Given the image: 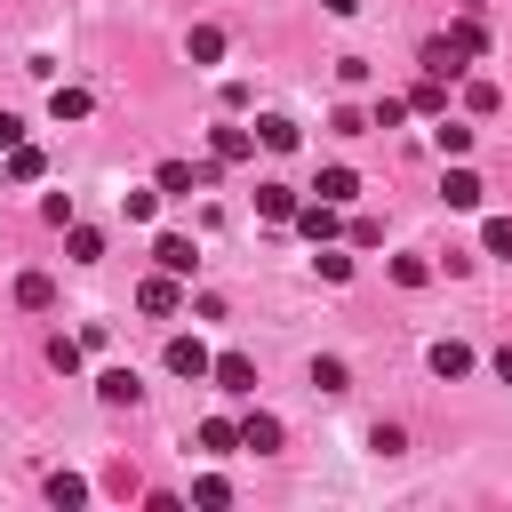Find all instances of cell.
I'll return each instance as SVG.
<instances>
[{"instance_id":"cell-11","label":"cell","mask_w":512,"mask_h":512,"mask_svg":"<svg viewBox=\"0 0 512 512\" xmlns=\"http://www.w3.org/2000/svg\"><path fill=\"white\" fill-rule=\"evenodd\" d=\"M440 200H448V208H480V200H488V184H480L472 168H448V176H440Z\"/></svg>"},{"instance_id":"cell-24","label":"cell","mask_w":512,"mask_h":512,"mask_svg":"<svg viewBox=\"0 0 512 512\" xmlns=\"http://www.w3.org/2000/svg\"><path fill=\"white\" fill-rule=\"evenodd\" d=\"M192 504H200V512H224V504H232V480H224V472H200V480H192Z\"/></svg>"},{"instance_id":"cell-37","label":"cell","mask_w":512,"mask_h":512,"mask_svg":"<svg viewBox=\"0 0 512 512\" xmlns=\"http://www.w3.org/2000/svg\"><path fill=\"white\" fill-rule=\"evenodd\" d=\"M320 8H328V16H352V8H360V0H320Z\"/></svg>"},{"instance_id":"cell-1","label":"cell","mask_w":512,"mask_h":512,"mask_svg":"<svg viewBox=\"0 0 512 512\" xmlns=\"http://www.w3.org/2000/svg\"><path fill=\"white\" fill-rule=\"evenodd\" d=\"M152 184H160V200H192L200 184H216V160H200V168H192V160H160Z\"/></svg>"},{"instance_id":"cell-4","label":"cell","mask_w":512,"mask_h":512,"mask_svg":"<svg viewBox=\"0 0 512 512\" xmlns=\"http://www.w3.org/2000/svg\"><path fill=\"white\" fill-rule=\"evenodd\" d=\"M160 360H168V376H192V384H200V376H208V360H216V352H208V344H200V336H168V352H160Z\"/></svg>"},{"instance_id":"cell-17","label":"cell","mask_w":512,"mask_h":512,"mask_svg":"<svg viewBox=\"0 0 512 512\" xmlns=\"http://www.w3.org/2000/svg\"><path fill=\"white\" fill-rule=\"evenodd\" d=\"M408 112H432V120H440V112H448V80H432V72H424V80L408 88Z\"/></svg>"},{"instance_id":"cell-29","label":"cell","mask_w":512,"mask_h":512,"mask_svg":"<svg viewBox=\"0 0 512 512\" xmlns=\"http://www.w3.org/2000/svg\"><path fill=\"white\" fill-rule=\"evenodd\" d=\"M312 264H320V280H352V256H344L336 240H320V256H312Z\"/></svg>"},{"instance_id":"cell-34","label":"cell","mask_w":512,"mask_h":512,"mask_svg":"<svg viewBox=\"0 0 512 512\" xmlns=\"http://www.w3.org/2000/svg\"><path fill=\"white\" fill-rule=\"evenodd\" d=\"M368 448H376V456H400V448H408V432H400V424H376V432H368Z\"/></svg>"},{"instance_id":"cell-18","label":"cell","mask_w":512,"mask_h":512,"mask_svg":"<svg viewBox=\"0 0 512 512\" xmlns=\"http://www.w3.org/2000/svg\"><path fill=\"white\" fill-rule=\"evenodd\" d=\"M256 144H264V152H296V120L264 112V120H256Z\"/></svg>"},{"instance_id":"cell-14","label":"cell","mask_w":512,"mask_h":512,"mask_svg":"<svg viewBox=\"0 0 512 512\" xmlns=\"http://www.w3.org/2000/svg\"><path fill=\"white\" fill-rule=\"evenodd\" d=\"M184 56H192V64H216V56H224V24H192V32H184Z\"/></svg>"},{"instance_id":"cell-35","label":"cell","mask_w":512,"mask_h":512,"mask_svg":"<svg viewBox=\"0 0 512 512\" xmlns=\"http://www.w3.org/2000/svg\"><path fill=\"white\" fill-rule=\"evenodd\" d=\"M8 144H24V120H16V112H0V152H8Z\"/></svg>"},{"instance_id":"cell-16","label":"cell","mask_w":512,"mask_h":512,"mask_svg":"<svg viewBox=\"0 0 512 512\" xmlns=\"http://www.w3.org/2000/svg\"><path fill=\"white\" fill-rule=\"evenodd\" d=\"M16 304H24V312H48V304H56V280H48V272H16Z\"/></svg>"},{"instance_id":"cell-10","label":"cell","mask_w":512,"mask_h":512,"mask_svg":"<svg viewBox=\"0 0 512 512\" xmlns=\"http://www.w3.org/2000/svg\"><path fill=\"white\" fill-rule=\"evenodd\" d=\"M280 440H288V432H280V416H264V408H248V416H240V448H256V456H272Z\"/></svg>"},{"instance_id":"cell-9","label":"cell","mask_w":512,"mask_h":512,"mask_svg":"<svg viewBox=\"0 0 512 512\" xmlns=\"http://www.w3.org/2000/svg\"><path fill=\"white\" fill-rule=\"evenodd\" d=\"M96 400H104V408H136V400H144L136 368H104V376H96Z\"/></svg>"},{"instance_id":"cell-21","label":"cell","mask_w":512,"mask_h":512,"mask_svg":"<svg viewBox=\"0 0 512 512\" xmlns=\"http://www.w3.org/2000/svg\"><path fill=\"white\" fill-rule=\"evenodd\" d=\"M424 360H432V376H440V384H448V376H472V352H464V344H432Z\"/></svg>"},{"instance_id":"cell-22","label":"cell","mask_w":512,"mask_h":512,"mask_svg":"<svg viewBox=\"0 0 512 512\" xmlns=\"http://www.w3.org/2000/svg\"><path fill=\"white\" fill-rule=\"evenodd\" d=\"M200 448H208V456H232V448H240V424H232V416H208V424H200Z\"/></svg>"},{"instance_id":"cell-15","label":"cell","mask_w":512,"mask_h":512,"mask_svg":"<svg viewBox=\"0 0 512 512\" xmlns=\"http://www.w3.org/2000/svg\"><path fill=\"white\" fill-rule=\"evenodd\" d=\"M64 256H72V264H96V256H104V232H96V224H64Z\"/></svg>"},{"instance_id":"cell-32","label":"cell","mask_w":512,"mask_h":512,"mask_svg":"<svg viewBox=\"0 0 512 512\" xmlns=\"http://www.w3.org/2000/svg\"><path fill=\"white\" fill-rule=\"evenodd\" d=\"M328 128H336V136H368V112H360V104H336Z\"/></svg>"},{"instance_id":"cell-7","label":"cell","mask_w":512,"mask_h":512,"mask_svg":"<svg viewBox=\"0 0 512 512\" xmlns=\"http://www.w3.org/2000/svg\"><path fill=\"white\" fill-rule=\"evenodd\" d=\"M136 304H144V312H152V320H168V312H176V304H184V280H176V272H152V280H144V288H136Z\"/></svg>"},{"instance_id":"cell-31","label":"cell","mask_w":512,"mask_h":512,"mask_svg":"<svg viewBox=\"0 0 512 512\" xmlns=\"http://www.w3.org/2000/svg\"><path fill=\"white\" fill-rule=\"evenodd\" d=\"M480 248H488V256H512V216H488V224H480Z\"/></svg>"},{"instance_id":"cell-6","label":"cell","mask_w":512,"mask_h":512,"mask_svg":"<svg viewBox=\"0 0 512 512\" xmlns=\"http://www.w3.org/2000/svg\"><path fill=\"white\" fill-rule=\"evenodd\" d=\"M152 256H160V272H176V280H192V272H200V248H192L184 232H160V240H152Z\"/></svg>"},{"instance_id":"cell-19","label":"cell","mask_w":512,"mask_h":512,"mask_svg":"<svg viewBox=\"0 0 512 512\" xmlns=\"http://www.w3.org/2000/svg\"><path fill=\"white\" fill-rule=\"evenodd\" d=\"M432 144H440L448 160H464V152H472V120H448V112H440V128H432Z\"/></svg>"},{"instance_id":"cell-13","label":"cell","mask_w":512,"mask_h":512,"mask_svg":"<svg viewBox=\"0 0 512 512\" xmlns=\"http://www.w3.org/2000/svg\"><path fill=\"white\" fill-rule=\"evenodd\" d=\"M88 112H96V96H88V88H64V80L48 88V120H88Z\"/></svg>"},{"instance_id":"cell-26","label":"cell","mask_w":512,"mask_h":512,"mask_svg":"<svg viewBox=\"0 0 512 512\" xmlns=\"http://www.w3.org/2000/svg\"><path fill=\"white\" fill-rule=\"evenodd\" d=\"M48 368L56 376H80V336H48Z\"/></svg>"},{"instance_id":"cell-33","label":"cell","mask_w":512,"mask_h":512,"mask_svg":"<svg viewBox=\"0 0 512 512\" xmlns=\"http://www.w3.org/2000/svg\"><path fill=\"white\" fill-rule=\"evenodd\" d=\"M464 104H472V112H496V104H504V88H496V80H472V88H464Z\"/></svg>"},{"instance_id":"cell-36","label":"cell","mask_w":512,"mask_h":512,"mask_svg":"<svg viewBox=\"0 0 512 512\" xmlns=\"http://www.w3.org/2000/svg\"><path fill=\"white\" fill-rule=\"evenodd\" d=\"M496 376H504V384H512V344H504V352H496Z\"/></svg>"},{"instance_id":"cell-8","label":"cell","mask_w":512,"mask_h":512,"mask_svg":"<svg viewBox=\"0 0 512 512\" xmlns=\"http://www.w3.org/2000/svg\"><path fill=\"white\" fill-rule=\"evenodd\" d=\"M208 376H216L224 392H256V360H248V352H216V360H208Z\"/></svg>"},{"instance_id":"cell-5","label":"cell","mask_w":512,"mask_h":512,"mask_svg":"<svg viewBox=\"0 0 512 512\" xmlns=\"http://www.w3.org/2000/svg\"><path fill=\"white\" fill-rule=\"evenodd\" d=\"M424 72H432V80H456V72H472V56H464L448 32H432V40H424Z\"/></svg>"},{"instance_id":"cell-25","label":"cell","mask_w":512,"mask_h":512,"mask_svg":"<svg viewBox=\"0 0 512 512\" xmlns=\"http://www.w3.org/2000/svg\"><path fill=\"white\" fill-rule=\"evenodd\" d=\"M40 168H48V152H40V144H8V176H16V184H32Z\"/></svg>"},{"instance_id":"cell-2","label":"cell","mask_w":512,"mask_h":512,"mask_svg":"<svg viewBox=\"0 0 512 512\" xmlns=\"http://www.w3.org/2000/svg\"><path fill=\"white\" fill-rule=\"evenodd\" d=\"M248 152H256V128H232V120L208 128V160H216V168H240Z\"/></svg>"},{"instance_id":"cell-28","label":"cell","mask_w":512,"mask_h":512,"mask_svg":"<svg viewBox=\"0 0 512 512\" xmlns=\"http://www.w3.org/2000/svg\"><path fill=\"white\" fill-rule=\"evenodd\" d=\"M400 120H408V96H376L368 104V128H400Z\"/></svg>"},{"instance_id":"cell-12","label":"cell","mask_w":512,"mask_h":512,"mask_svg":"<svg viewBox=\"0 0 512 512\" xmlns=\"http://www.w3.org/2000/svg\"><path fill=\"white\" fill-rule=\"evenodd\" d=\"M296 200H304L296 184H256V216H264V224H288V216H296Z\"/></svg>"},{"instance_id":"cell-30","label":"cell","mask_w":512,"mask_h":512,"mask_svg":"<svg viewBox=\"0 0 512 512\" xmlns=\"http://www.w3.org/2000/svg\"><path fill=\"white\" fill-rule=\"evenodd\" d=\"M392 280H400V288H424V280H432V256H392Z\"/></svg>"},{"instance_id":"cell-23","label":"cell","mask_w":512,"mask_h":512,"mask_svg":"<svg viewBox=\"0 0 512 512\" xmlns=\"http://www.w3.org/2000/svg\"><path fill=\"white\" fill-rule=\"evenodd\" d=\"M48 504H56V512L88 504V480H80V472H48Z\"/></svg>"},{"instance_id":"cell-27","label":"cell","mask_w":512,"mask_h":512,"mask_svg":"<svg viewBox=\"0 0 512 512\" xmlns=\"http://www.w3.org/2000/svg\"><path fill=\"white\" fill-rule=\"evenodd\" d=\"M312 384H320V392H344V384H352V368H344L336 352H320V360H312Z\"/></svg>"},{"instance_id":"cell-3","label":"cell","mask_w":512,"mask_h":512,"mask_svg":"<svg viewBox=\"0 0 512 512\" xmlns=\"http://www.w3.org/2000/svg\"><path fill=\"white\" fill-rule=\"evenodd\" d=\"M288 224L320 248V240H336V200H320V192H312V200H296V216H288Z\"/></svg>"},{"instance_id":"cell-20","label":"cell","mask_w":512,"mask_h":512,"mask_svg":"<svg viewBox=\"0 0 512 512\" xmlns=\"http://www.w3.org/2000/svg\"><path fill=\"white\" fill-rule=\"evenodd\" d=\"M312 192L344 208V200H360V176H352V168H320V184H312Z\"/></svg>"}]
</instances>
